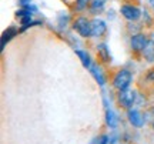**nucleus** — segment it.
Returning <instances> with one entry per match:
<instances>
[{"label": "nucleus", "instance_id": "nucleus-1", "mask_svg": "<svg viewBox=\"0 0 154 144\" xmlns=\"http://www.w3.org/2000/svg\"><path fill=\"white\" fill-rule=\"evenodd\" d=\"M133 81V73L127 69H120L114 73L113 76V87H114L117 91H121V90H126L130 87V84Z\"/></svg>", "mask_w": 154, "mask_h": 144}, {"label": "nucleus", "instance_id": "nucleus-2", "mask_svg": "<svg viewBox=\"0 0 154 144\" xmlns=\"http://www.w3.org/2000/svg\"><path fill=\"white\" fill-rule=\"evenodd\" d=\"M73 29L76 30L79 36H82L84 39L87 37H93V32H91V20H88L87 17L79 16L74 19L73 22Z\"/></svg>", "mask_w": 154, "mask_h": 144}, {"label": "nucleus", "instance_id": "nucleus-3", "mask_svg": "<svg viewBox=\"0 0 154 144\" xmlns=\"http://www.w3.org/2000/svg\"><path fill=\"white\" fill-rule=\"evenodd\" d=\"M120 14L127 22H138L140 17L143 16V11L140 10L138 6L133 5V3H126V5H121Z\"/></svg>", "mask_w": 154, "mask_h": 144}, {"label": "nucleus", "instance_id": "nucleus-4", "mask_svg": "<svg viewBox=\"0 0 154 144\" xmlns=\"http://www.w3.org/2000/svg\"><path fill=\"white\" fill-rule=\"evenodd\" d=\"M136 100H137V93L134 91L133 89H126V90H121L119 91L117 94V101L119 104L123 107V109H131L133 104H136Z\"/></svg>", "mask_w": 154, "mask_h": 144}, {"label": "nucleus", "instance_id": "nucleus-5", "mask_svg": "<svg viewBox=\"0 0 154 144\" xmlns=\"http://www.w3.org/2000/svg\"><path fill=\"white\" fill-rule=\"evenodd\" d=\"M149 37L143 33H136V34H131L130 37V47H131L133 51H137V53H141L143 49L147 46L149 43Z\"/></svg>", "mask_w": 154, "mask_h": 144}, {"label": "nucleus", "instance_id": "nucleus-6", "mask_svg": "<svg viewBox=\"0 0 154 144\" xmlns=\"http://www.w3.org/2000/svg\"><path fill=\"white\" fill-rule=\"evenodd\" d=\"M127 118H128V121L131 124L133 127H143L144 126V121H146V118L143 117V114L140 113L138 110H134V109H128L127 111Z\"/></svg>", "mask_w": 154, "mask_h": 144}, {"label": "nucleus", "instance_id": "nucleus-7", "mask_svg": "<svg viewBox=\"0 0 154 144\" xmlns=\"http://www.w3.org/2000/svg\"><path fill=\"white\" fill-rule=\"evenodd\" d=\"M91 32H93V37H103L107 32V24L104 20H101L99 17H96L91 20Z\"/></svg>", "mask_w": 154, "mask_h": 144}, {"label": "nucleus", "instance_id": "nucleus-8", "mask_svg": "<svg viewBox=\"0 0 154 144\" xmlns=\"http://www.w3.org/2000/svg\"><path fill=\"white\" fill-rule=\"evenodd\" d=\"M88 70H90V73L93 74L94 80H96L100 86H104L106 84V76H104V73H103V70H101V67H100L99 64H91V67H90Z\"/></svg>", "mask_w": 154, "mask_h": 144}, {"label": "nucleus", "instance_id": "nucleus-9", "mask_svg": "<svg viewBox=\"0 0 154 144\" xmlns=\"http://www.w3.org/2000/svg\"><path fill=\"white\" fill-rule=\"evenodd\" d=\"M141 57H143L146 61H149V63H154V40L150 39L147 46L143 49V51L140 53Z\"/></svg>", "mask_w": 154, "mask_h": 144}, {"label": "nucleus", "instance_id": "nucleus-10", "mask_svg": "<svg viewBox=\"0 0 154 144\" xmlns=\"http://www.w3.org/2000/svg\"><path fill=\"white\" fill-rule=\"evenodd\" d=\"M106 3H107V0H91L90 6H88V10L91 14H99L101 11H104Z\"/></svg>", "mask_w": 154, "mask_h": 144}, {"label": "nucleus", "instance_id": "nucleus-11", "mask_svg": "<svg viewBox=\"0 0 154 144\" xmlns=\"http://www.w3.org/2000/svg\"><path fill=\"white\" fill-rule=\"evenodd\" d=\"M76 54L79 56V59L82 60V64L86 69H90L91 67V59H90V56H88V53L87 51H84V50H76Z\"/></svg>", "mask_w": 154, "mask_h": 144}, {"label": "nucleus", "instance_id": "nucleus-12", "mask_svg": "<svg viewBox=\"0 0 154 144\" xmlns=\"http://www.w3.org/2000/svg\"><path fill=\"white\" fill-rule=\"evenodd\" d=\"M106 123H107V126L110 128L117 127V116H116L114 111L110 110V109L106 110Z\"/></svg>", "mask_w": 154, "mask_h": 144}, {"label": "nucleus", "instance_id": "nucleus-13", "mask_svg": "<svg viewBox=\"0 0 154 144\" xmlns=\"http://www.w3.org/2000/svg\"><path fill=\"white\" fill-rule=\"evenodd\" d=\"M97 51H99L100 57L104 61L110 60V51H109V49H107V46H106L104 43H100V44L97 46Z\"/></svg>", "mask_w": 154, "mask_h": 144}, {"label": "nucleus", "instance_id": "nucleus-14", "mask_svg": "<svg viewBox=\"0 0 154 144\" xmlns=\"http://www.w3.org/2000/svg\"><path fill=\"white\" fill-rule=\"evenodd\" d=\"M16 34V29L14 27H10V29H7V30H5V33H3V36H2V46L5 47L6 43L7 41H10L11 37Z\"/></svg>", "mask_w": 154, "mask_h": 144}, {"label": "nucleus", "instance_id": "nucleus-15", "mask_svg": "<svg viewBox=\"0 0 154 144\" xmlns=\"http://www.w3.org/2000/svg\"><path fill=\"white\" fill-rule=\"evenodd\" d=\"M90 2H91V0H76V2H74V10L79 11V13H80V11H84L88 6H90Z\"/></svg>", "mask_w": 154, "mask_h": 144}, {"label": "nucleus", "instance_id": "nucleus-16", "mask_svg": "<svg viewBox=\"0 0 154 144\" xmlns=\"http://www.w3.org/2000/svg\"><path fill=\"white\" fill-rule=\"evenodd\" d=\"M107 143H109V137H107V136H99V137H96L90 144H107Z\"/></svg>", "mask_w": 154, "mask_h": 144}, {"label": "nucleus", "instance_id": "nucleus-17", "mask_svg": "<svg viewBox=\"0 0 154 144\" xmlns=\"http://www.w3.org/2000/svg\"><path fill=\"white\" fill-rule=\"evenodd\" d=\"M146 78H147L149 81H154V69L153 70H150V72L146 74Z\"/></svg>", "mask_w": 154, "mask_h": 144}, {"label": "nucleus", "instance_id": "nucleus-18", "mask_svg": "<svg viewBox=\"0 0 154 144\" xmlns=\"http://www.w3.org/2000/svg\"><path fill=\"white\" fill-rule=\"evenodd\" d=\"M149 5H150V7H151V10H153V13H154V0H149Z\"/></svg>", "mask_w": 154, "mask_h": 144}, {"label": "nucleus", "instance_id": "nucleus-19", "mask_svg": "<svg viewBox=\"0 0 154 144\" xmlns=\"http://www.w3.org/2000/svg\"><path fill=\"white\" fill-rule=\"evenodd\" d=\"M153 128H154V121H153Z\"/></svg>", "mask_w": 154, "mask_h": 144}]
</instances>
